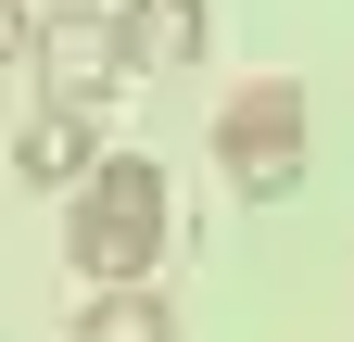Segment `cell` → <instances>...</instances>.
<instances>
[{"mask_svg": "<svg viewBox=\"0 0 354 342\" xmlns=\"http://www.w3.org/2000/svg\"><path fill=\"white\" fill-rule=\"evenodd\" d=\"M165 241H177V190H165V165H152V152H102V178H88L76 216H64L76 279H88V291H140V279L165 267Z\"/></svg>", "mask_w": 354, "mask_h": 342, "instance_id": "6da1fadb", "label": "cell"}, {"mask_svg": "<svg viewBox=\"0 0 354 342\" xmlns=\"http://www.w3.org/2000/svg\"><path fill=\"white\" fill-rule=\"evenodd\" d=\"M215 165H228V190H253V203H291V190H304V89H291V76L228 89V114H215Z\"/></svg>", "mask_w": 354, "mask_h": 342, "instance_id": "7a4b0ae2", "label": "cell"}, {"mask_svg": "<svg viewBox=\"0 0 354 342\" xmlns=\"http://www.w3.org/2000/svg\"><path fill=\"white\" fill-rule=\"evenodd\" d=\"M114 76H127V26L114 13H51L38 26V89H51L64 114H102Z\"/></svg>", "mask_w": 354, "mask_h": 342, "instance_id": "3957f363", "label": "cell"}, {"mask_svg": "<svg viewBox=\"0 0 354 342\" xmlns=\"http://www.w3.org/2000/svg\"><path fill=\"white\" fill-rule=\"evenodd\" d=\"M13 178H38V190H88V178H102V127L64 114V102H38V127L13 140Z\"/></svg>", "mask_w": 354, "mask_h": 342, "instance_id": "277c9868", "label": "cell"}, {"mask_svg": "<svg viewBox=\"0 0 354 342\" xmlns=\"http://www.w3.org/2000/svg\"><path fill=\"white\" fill-rule=\"evenodd\" d=\"M114 26H127V64H152V76L203 64V0H114Z\"/></svg>", "mask_w": 354, "mask_h": 342, "instance_id": "5b68a950", "label": "cell"}, {"mask_svg": "<svg viewBox=\"0 0 354 342\" xmlns=\"http://www.w3.org/2000/svg\"><path fill=\"white\" fill-rule=\"evenodd\" d=\"M76 342H177V317H165V291H152V279H140V291H88Z\"/></svg>", "mask_w": 354, "mask_h": 342, "instance_id": "8992f818", "label": "cell"}, {"mask_svg": "<svg viewBox=\"0 0 354 342\" xmlns=\"http://www.w3.org/2000/svg\"><path fill=\"white\" fill-rule=\"evenodd\" d=\"M13 64H38V26H26V0H0V76Z\"/></svg>", "mask_w": 354, "mask_h": 342, "instance_id": "52a82bcc", "label": "cell"}]
</instances>
